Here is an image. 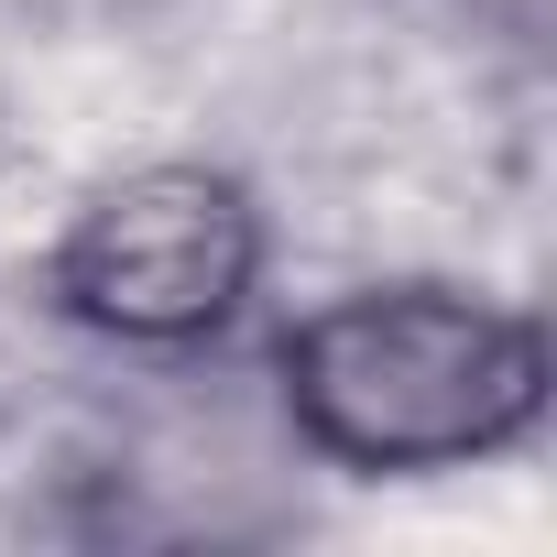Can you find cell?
Returning <instances> with one entry per match:
<instances>
[{"mask_svg":"<svg viewBox=\"0 0 557 557\" xmlns=\"http://www.w3.org/2000/svg\"><path fill=\"white\" fill-rule=\"evenodd\" d=\"M557 394L535 307H503L448 273H383V285L318 296L273 339V405L296 448L350 481H437L535 448Z\"/></svg>","mask_w":557,"mask_h":557,"instance_id":"cell-1","label":"cell"},{"mask_svg":"<svg viewBox=\"0 0 557 557\" xmlns=\"http://www.w3.org/2000/svg\"><path fill=\"white\" fill-rule=\"evenodd\" d=\"M273 273L262 197L208 153H153L99 175L45 240V307L110 350L186 361L219 350Z\"/></svg>","mask_w":557,"mask_h":557,"instance_id":"cell-2","label":"cell"},{"mask_svg":"<svg viewBox=\"0 0 557 557\" xmlns=\"http://www.w3.org/2000/svg\"><path fill=\"white\" fill-rule=\"evenodd\" d=\"M437 12H459L470 34H492V45H513V55H535V45L557 34V0H437Z\"/></svg>","mask_w":557,"mask_h":557,"instance_id":"cell-3","label":"cell"}]
</instances>
